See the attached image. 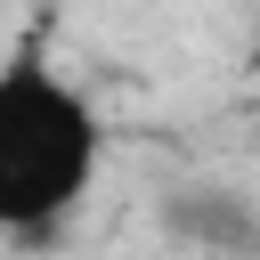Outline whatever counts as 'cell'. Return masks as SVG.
I'll use <instances>...</instances> for the list:
<instances>
[{
    "label": "cell",
    "mask_w": 260,
    "mask_h": 260,
    "mask_svg": "<svg viewBox=\"0 0 260 260\" xmlns=\"http://www.w3.org/2000/svg\"><path fill=\"white\" fill-rule=\"evenodd\" d=\"M106 171V114L98 98L49 65V57H8L0 65V236H41L57 228Z\"/></svg>",
    "instance_id": "obj_1"
}]
</instances>
